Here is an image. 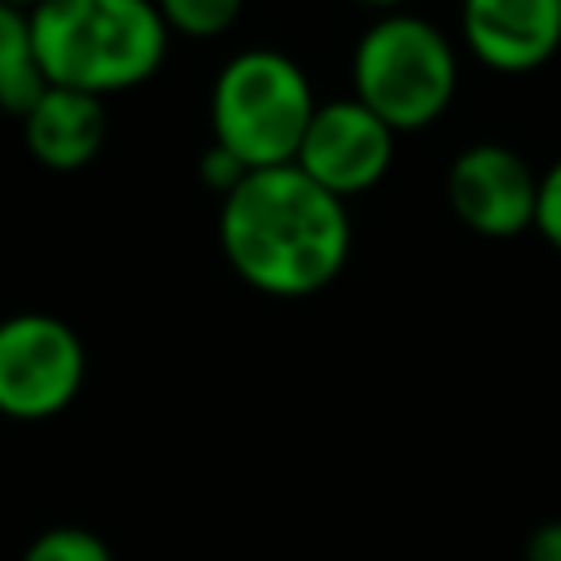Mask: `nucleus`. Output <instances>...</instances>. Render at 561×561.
Masks as SVG:
<instances>
[{
    "instance_id": "obj_1",
    "label": "nucleus",
    "mask_w": 561,
    "mask_h": 561,
    "mask_svg": "<svg viewBox=\"0 0 561 561\" xmlns=\"http://www.w3.org/2000/svg\"><path fill=\"white\" fill-rule=\"evenodd\" d=\"M228 267L267 298H311L351 259V210L302 167H259L219 197Z\"/></svg>"
},
{
    "instance_id": "obj_2",
    "label": "nucleus",
    "mask_w": 561,
    "mask_h": 561,
    "mask_svg": "<svg viewBox=\"0 0 561 561\" xmlns=\"http://www.w3.org/2000/svg\"><path fill=\"white\" fill-rule=\"evenodd\" d=\"M167 22L153 0H44L31 9V44L48 83L114 96L158 75Z\"/></svg>"
},
{
    "instance_id": "obj_3",
    "label": "nucleus",
    "mask_w": 561,
    "mask_h": 561,
    "mask_svg": "<svg viewBox=\"0 0 561 561\" xmlns=\"http://www.w3.org/2000/svg\"><path fill=\"white\" fill-rule=\"evenodd\" d=\"M316 92L302 66L280 48H245L219 66L210 83V140L237 153L250 171L294 162L316 114Z\"/></svg>"
},
{
    "instance_id": "obj_4",
    "label": "nucleus",
    "mask_w": 561,
    "mask_h": 561,
    "mask_svg": "<svg viewBox=\"0 0 561 561\" xmlns=\"http://www.w3.org/2000/svg\"><path fill=\"white\" fill-rule=\"evenodd\" d=\"M456 48L416 13H381L351 53V88L386 127L421 131L456 96Z\"/></svg>"
},
{
    "instance_id": "obj_5",
    "label": "nucleus",
    "mask_w": 561,
    "mask_h": 561,
    "mask_svg": "<svg viewBox=\"0 0 561 561\" xmlns=\"http://www.w3.org/2000/svg\"><path fill=\"white\" fill-rule=\"evenodd\" d=\"M88 377L83 337L48 311L0 320V416L48 421L66 412Z\"/></svg>"
},
{
    "instance_id": "obj_6",
    "label": "nucleus",
    "mask_w": 561,
    "mask_h": 561,
    "mask_svg": "<svg viewBox=\"0 0 561 561\" xmlns=\"http://www.w3.org/2000/svg\"><path fill=\"white\" fill-rule=\"evenodd\" d=\"M394 136L399 131L386 127L355 96L320 101L302 131L294 167H302L320 188H329L333 197L346 202L386 180V171L394 162Z\"/></svg>"
},
{
    "instance_id": "obj_7",
    "label": "nucleus",
    "mask_w": 561,
    "mask_h": 561,
    "mask_svg": "<svg viewBox=\"0 0 561 561\" xmlns=\"http://www.w3.org/2000/svg\"><path fill=\"white\" fill-rule=\"evenodd\" d=\"M535 197L539 171L500 140H478L447 167V206L478 237L504 241L535 228Z\"/></svg>"
},
{
    "instance_id": "obj_8",
    "label": "nucleus",
    "mask_w": 561,
    "mask_h": 561,
    "mask_svg": "<svg viewBox=\"0 0 561 561\" xmlns=\"http://www.w3.org/2000/svg\"><path fill=\"white\" fill-rule=\"evenodd\" d=\"M465 48L500 75H530L561 48V0H460Z\"/></svg>"
},
{
    "instance_id": "obj_9",
    "label": "nucleus",
    "mask_w": 561,
    "mask_h": 561,
    "mask_svg": "<svg viewBox=\"0 0 561 561\" xmlns=\"http://www.w3.org/2000/svg\"><path fill=\"white\" fill-rule=\"evenodd\" d=\"M105 101L79 88L48 83L39 101L22 114V140L31 158L48 171H79L88 167L105 145Z\"/></svg>"
},
{
    "instance_id": "obj_10",
    "label": "nucleus",
    "mask_w": 561,
    "mask_h": 561,
    "mask_svg": "<svg viewBox=\"0 0 561 561\" xmlns=\"http://www.w3.org/2000/svg\"><path fill=\"white\" fill-rule=\"evenodd\" d=\"M44 88H48V79L35 61L31 13L0 0V110L22 118L39 101Z\"/></svg>"
},
{
    "instance_id": "obj_11",
    "label": "nucleus",
    "mask_w": 561,
    "mask_h": 561,
    "mask_svg": "<svg viewBox=\"0 0 561 561\" xmlns=\"http://www.w3.org/2000/svg\"><path fill=\"white\" fill-rule=\"evenodd\" d=\"M153 4L162 13L167 31L188 35V39H215V35H224L241 18V9H245V0H153Z\"/></svg>"
},
{
    "instance_id": "obj_12",
    "label": "nucleus",
    "mask_w": 561,
    "mask_h": 561,
    "mask_svg": "<svg viewBox=\"0 0 561 561\" xmlns=\"http://www.w3.org/2000/svg\"><path fill=\"white\" fill-rule=\"evenodd\" d=\"M22 561H114V552L88 526H48L26 543Z\"/></svg>"
},
{
    "instance_id": "obj_13",
    "label": "nucleus",
    "mask_w": 561,
    "mask_h": 561,
    "mask_svg": "<svg viewBox=\"0 0 561 561\" xmlns=\"http://www.w3.org/2000/svg\"><path fill=\"white\" fill-rule=\"evenodd\" d=\"M535 232L561 254V158L539 175V197H535Z\"/></svg>"
},
{
    "instance_id": "obj_14",
    "label": "nucleus",
    "mask_w": 561,
    "mask_h": 561,
    "mask_svg": "<svg viewBox=\"0 0 561 561\" xmlns=\"http://www.w3.org/2000/svg\"><path fill=\"white\" fill-rule=\"evenodd\" d=\"M245 171H250V167H245L237 153H228L224 145H215V140H210V145L202 149V158H197V175H202V184H206L210 193H219V197H228V193L245 180Z\"/></svg>"
},
{
    "instance_id": "obj_15",
    "label": "nucleus",
    "mask_w": 561,
    "mask_h": 561,
    "mask_svg": "<svg viewBox=\"0 0 561 561\" xmlns=\"http://www.w3.org/2000/svg\"><path fill=\"white\" fill-rule=\"evenodd\" d=\"M522 557H526V561H561V517L539 522V526L526 535Z\"/></svg>"
},
{
    "instance_id": "obj_16",
    "label": "nucleus",
    "mask_w": 561,
    "mask_h": 561,
    "mask_svg": "<svg viewBox=\"0 0 561 561\" xmlns=\"http://www.w3.org/2000/svg\"><path fill=\"white\" fill-rule=\"evenodd\" d=\"M359 9H377V13H399V4H408V0H355Z\"/></svg>"
},
{
    "instance_id": "obj_17",
    "label": "nucleus",
    "mask_w": 561,
    "mask_h": 561,
    "mask_svg": "<svg viewBox=\"0 0 561 561\" xmlns=\"http://www.w3.org/2000/svg\"><path fill=\"white\" fill-rule=\"evenodd\" d=\"M9 4H18V9H26V13H31V9H35V4H44V0H9Z\"/></svg>"
}]
</instances>
